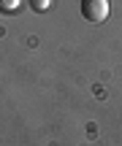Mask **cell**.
<instances>
[{"mask_svg":"<svg viewBox=\"0 0 122 146\" xmlns=\"http://www.w3.org/2000/svg\"><path fill=\"white\" fill-rule=\"evenodd\" d=\"M81 16L87 22H103L109 16V0H81Z\"/></svg>","mask_w":122,"mask_h":146,"instance_id":"1","label":"cell"},{"mask_svg":"<svg viewBox=\"0 0 122 146\" xmlns=\"http://www.w3.org/2000/svg\"><path fill=\"white\" fill-rule=\"evenodd\" d=\"M22 5V0H0V14H11Z\"/></svg>","mask_w":122,"mask_h":146,"instance_id":"2","label":"cell"},{"mask_svg":"<svg viewBox=\"0 0 122 146\" xmlns=\"http://www.w3.org/2000/svg\"><path fill=\"white\" fill-rule=\"evenodd\" d=\"M30 5H33V11H46L49 0H30Z\"/></svg>","mask_w":122,"mask_h":146,"instance_id":"3","label":"cell"}]
</instances>
